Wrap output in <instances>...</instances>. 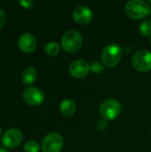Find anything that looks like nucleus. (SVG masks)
Masks as SVG:
<instances>
[{
	"instance_id": "f257e3e1",
	"label": "nucleus",
	"mask_w": 151,
	"mask_h": 152,
	"mask_svg": "<svg viewBox=\"0 0 151 152\" xmlns=\"http://www.w3.org/2000/svg\"><path fill=\"white\" fill-rule=\"evenodd\" d=\"M123 51L121 46L111 44L107 45L101 53L102 63L108 68H113L117 66L122 59Z\"/></svg>"
},
{
	"instance_id": "f03ea898",
	"label": "nucleus",
	"mask_w": 151,
	"mask_h": 152,
	"mask_svg": "<svg viewBox=\"0 0 151 152\" xmlns=\"http://www.w3.org/2000/svg\"><path fill=\"white\" fill-rule=\"evenodd\" d=\"M150 8L147 2L142 0H132L125 5L126 14L133 20H142L150 13Z\"/></svg>"
},
{
	"instance_id": "7ed1b4c3",
	"label": "nucleus",
	"mask_w": 151,
	"mask_h": 152,
	"mask_svg": "<svg viewBox=\"0 0 151 152\" xmlns=\"http://www.w3.org/2000/svg\"><path fill=\"white\" fill-rule=\"evenodd\" d=\"M99 111L102 119L106 121L114 120L121 112V104L115 99H107L100 105Z\"/></svg>"
},
{
	"instance_id": "20e7f679",
	"label": "nucleus",
	"mask_w": 151,
	"mask_h": 152,
	"mask_svg": "<svg viewBox=\"0 0 151 152\" xmlns=\"http://www.w3.org/2000/svg\"><path fill=\"white\" fill-rule=\"evenodd\" d=\"M83 43V38L81 34L77 30H69L67 31L61 39L62 48L69 53H74L79 50Z\"/></svg>"
},
{
	"instance_id": "39448f33",
	"label": "nucleus",
	"mask_w": 151,
	"mask_h": 152,
	"mask_svg": "<svg viewBox=\"0 0 151 152\" xmlns=\"http://www.w3.org/2000/svg\"><path fill=\"white\" fill-rule=\"evenodd\" d=\"M63 144L64 141L60 134L50 133L43 139L41 150L43 152H61Z\"/></svg>"
},
{
	"instance_id": "423d86ee",
	"label": "nucleus",
	"mask_w": 151,
	"mask_h": 152,
	"mask_svg": "<svg viewBox=\"0 0 151 152\" xmlns=\"http://www.w3.org/2000/svg\"><path fill=\"white\" fill-rule=\"evenodd\" d=\"M133 66L139 72L151 69V53L147 50L138 51L133 57Z\"/></svg>"
},
{
	"instance_id": "0eeeda50",
	"label": "nucleus",
	"mask_w": 151,
	"mask_h": 152,
	"mask_svg": "<svg viewBox=\"0 0 151 152\" xmlns=\"http://www.w3.org/2000/svg\"><path fill=\"white\" fill-rule=\"evenodd\" d=\"M23 139L21 131L18 128H11L4 132L2 136V144L9 149H14L18 147Z\"/></svg>"
},
{
	"instance_id": "6e6552de",
	"label": "nucleus",
	"mask_w": 151,
	"mask_h": 152,
	"mask_svg": "<svg viewBox=\"0 0 151 152\" xmlns=\"http://www.w3.org/2000/svg\"><path fill=\"white\" fill-rule=\"evenodd\" d=\"M23 100L28 105L39 106L44 101V94L39 88L29 86L27 87L23 92Z\"/></svg>"
},
{
	"instance_id": "1a4fd4ad",
	"label": "nucleus",
	"mask_w": 151,
	"mask_h": 152,
	"mask_svg": "<svg viewBox=\"0 0 151 152\" xmlns=\"http://www.w3.org/2000/svg\"><path fill=\"white\" fill-rule=\"evenodd\" d=\"M69 71L72 77L76 78H83L91 71L90 64L84 60H76L70 63Z\"/></svg>"
},
{
	"instance_id": "9d476101",
	"label": "nucleus",
	"mask_w": 151,
	"mask_h": 152,
	"mask_svg": "<svg viewBox=\"0 0 151 152\" xmlns=\"http://www.w3.org/2000/svg\"><path fill=\"white\" fill-rule=\"evenodd\" d=\"M37 45L36 38L30 33H24L18 39V47L23 53H29L36 50Z\"/></svg>"
},
{
	"instance_id": "9b49d317",
	"label": "nucleus",
	"mask_w": 151,
	"mask_h": 152,
	"mask_svg": "<svg viewBox=\"0 0 151 152\" xmlns=\"http://www.w3.org/2000/svg\"><path fill=\"white\" fill-rule=\"evenodd\" d=\"M73 19L75 21L81 25H85L89 23L93 19V12L92 10L85 5L77 6L73 11Z\"/></svg>"
},
{
	"instance_id": "f8f14e48",
	"label": "nucleus",
	"mask_w": 151,
	"mask_h": 152,
	"mask_svg": "<svg viewBox=\"0 0 151 152\" xmlns=\"http://www.w3.org/2000/svg\"><path fill=\"white\" fill-rule=\"evenodd\" d=\"M60 111L64 117H71L76 111V103L70 99H65L60 104Z\"/></svg>"
},
{
	"instance_id": "ddd939ff",
	"label": "nucleus",
	"mask_w": 151,
	"mask_h": 152,
	"mask_svg": "<svg viewBox=\"0 0 151 152\" xmlns=\"http://www.w3.org/2000/svg\"><path fill=\"white\" fill-rule=\"evenodd\" d=\"M37 77V73H36V70L32 68V67H29V68H27L23 73H22V76H21V79H22V82L24 85H31L33 84L36 79Z\"/></svg>"
},
{
	"instance_id": "4468645a",
	"label": "nucleus",
	"mask_w": 151,
	"mask_h": 152,
	"mask_svg": "<svg viewBox=\"0 0 151 152\" xmlns=\"http://www.w3.org/2000/svg\"><path fill=\"white\" fill-rule=\"evenodd\" d=\"M60 49H61V46L57 42L51 41L46 44V45L44 47V52L49 56H55L60 52Z\"/></svg>"
},
{
	"instance_id": "2eb2a0df",
	"label": "nucleus",
	"mask_w": 151,
	"mask_h": 152,
	"mask_svg": "<svg viewBox=\"0 0 151 152\" xmlns=\"http://www.w3.org/2000/svg\"><path fill=\"white\" fill-rule=\"evenodd\" d=\"M140 33L143 37L151 36V19L146 20L142 22L140 26Z\"/></svg>"
},
{
	"instance_id": "dca6fc26",
	"label": "nucleus",
	"mask_w": 151,
	"mask_h": 152,
	"mask_svg": "<svg viewBox=\"0 0 151 152\" xmlns=\"http://www.w3.org/2000/svg\"><path fill=\"white\" fill-rule=\"evenodd\" d=\"M40 150V145L36 141H28L24 145L25 152H38Z\"/></svg>"
},
{
	"instance_id": "f3484780",
	"label": "nucleus",
	"mask_w": 151,
	"mask_h": 152,
	"mask_svg": "<svg viewBox=\"0 0 151 152\" xmlns=\"http://www.w3.org/2000/svg\"><path fill=\"white\" fill-rule=\"evenodd\" d=\"M90 69L91 71L95 73V74H100L103 71L104 67L103 65L100 62V61H93L91 65H90Z\"/></svg>"
},
{
	"instance_id": "a211bd4d",
	"label": "nucleus",
	"mask_w": 151,
	"mask_h": 152,
	"mask_svg": "<svg viewBox=\"0 0 151 152\" xmlns=\"http://www.w3.org/2000/svg\"><path fill=\"white\" fill-rule=\"evenodd\" d=\"M19 4L21 5V7H23L25 9H29L33 6L34 2L31 0H20V1H19Z\"/></svg>"
},
{
	"instance_id": "6ab92c4d",
	"label": "nucleus",
	"mask_w": 151,
	"mask_h": 152,
	"mask_svg": "<svg viewBox=\"0 0 151 152\" xmlns=\"http://www.w3.org/2000/svg\"><path fill=\"white\" fill-rule=\"evenodd\" d=\"M107 126H108V123L106 120L104 119H101V120H98L97 124H96V127L99 131H103L107 128Z\"/></svg>"
},
{
	"instance_id": "aec40b11",
	"label": "nucleus",
	"mask_w": 151,
	"mask_h": 152,
	"mask_svg": "<svg viewBox=\"0 0 151 152\" xmlns=\"http://www.w3.org/2000/svg\"><path fill=\"white\" fill-rule=\"evenodd\" d=\"M5 20H6V16H5V13L3 10L0 9V29L3 28V26L4 25L5 23Z\"/></svg>"
},
{
	"instance_id": "412c9836",
	"label": "nucleus",
	"mask_w": 151,
	"mask_h": 152,
	"mask_svg": "<svg viewBox=\"0 0 151 152\" xmlns=\"http://www.w3.org/2000/svg\"><path fill=\"white\" fill-rule=\"evenodd\" d=\"M0 152H9L7 150H5L4 148H0Z\"/></svg>"
},
{
	"instance_id": "4be33fe9",
	"label": "nucleus",
	"mask_w": 151,
	"mask_h": 152,
	"mask_svg": "<svg viewBox=\"0 0 151 152\" xmlns=\"http://www.w3.org/2000/svg\"><path fill=\"white\" fill-rule=\"evenodd\" d=\"M2 134V128H1V126H0V135Z\"/></svg>"
},
{
	"instance_id": "5701e85b",
	"label": "nucleus",
	"mask_w": 151,
	"mask_h": 152,
	"mask_svg": "<svg viewBox=\"0 0 151 152\" xmlns=\"http://www.w3.org/2000/svg\"><path fill=\"white\" fill-rule=\"evenodd\" d=\"M150 45H151V37H150Z\"/></svg>"
}]
</instances>
